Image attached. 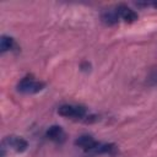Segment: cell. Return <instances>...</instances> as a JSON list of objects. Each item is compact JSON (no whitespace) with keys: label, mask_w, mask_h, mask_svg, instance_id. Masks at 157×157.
<instances>
[{"label":"cell","mask_w":157,"mask_h":157,"mask_svg":"<svg viewBox=\"0 0 157 157\" xmlns=\"http://www.w3.org/2000/svg\"><path fill=\"white\" fill-rule=\"evenodd\" d=\"M151 5H152L153 7H157V1H155V2H151Z\"/></svg>","instance_id":"7c38bea8"},{"label":"cell","mask_w":157,"mask_h":157,"mask_svg":"<svg viewBox=\"0 0 157 157\" xmlns=\"http://www.w3.org/2000/svg\"><path fill=\"white\" fill-rule=\"evenodd\" d=\"M117 12H118L119 17L123 18V20H124L125 22H128V23L135 22V21L137 20V13H136L134 10H131L130 7L125 6V5H119V6L117 7Z\"/></svg>","instance_id":"8992f818"},{"label":"cell","mask_w":157,"mask_h":157,"mask_svg":"<svg viewBox=\"0 0 157 157\" xmlns=\"http://www.w3.org/2000/svg\"><path fill=\"white\" fill-rule=\"evenodd\" d=\"M4 145H7L9 147L13 148L16 152H23L27 150L28 147V142L23 139V137H20V136H15V135H10V136H6L2 141Z\"/></svg>","instance_id":"3957f363"},{"label":"cell","mask_w":157,"mask_h":157,"mask_svg":"<svg viewBox=\"0 0 157 157\" xmlns=\"http://www.w3.org/2000/svg\"><path fill=\"white\" fill-rule=\"evenodd\" d=\"M13 49H18L15 39L12 37H9V36H1V39H0V52L5 53L7 50H13Z\"/></svg>","instance_id":"ba28073f"},{"label":"cell","mask_w":157,"mask_h":157,"mask_svg":"<svg viewBox=\"0 0 157 157\" xmlns=\"http://www.w3.org/2000/svg\"><path fill=\"white\" fill-rule=\"evenodd\" d=\"M45 135H47V137L49 140H52L54 142H59V144H61V142H64L66 140V134H65L64 129L60 125H53V126H50L47 130Z\"/></svg>","instance_id":"5b68a950"},{"label":"cell","mask_w":157,"mask_h":157,"mask_svg":"<svg viewBox=\"0 0 157 157\" xmlns=\"http://www.w3.org/2000/svg\"><path fill=\"white\" fill-rule=\"evenodd\" d=\"M147 83H148V85H156V83H157V69L153 70V71L150 74V76L147 77Z\"/></svg>","instance_id":"30bf717a"},{"label":"cell","mask_w":157,"mask_h":157,"mask_svg":"<svg viewBox=\"0 0 157 157\" xmlns=\"http://www.w3.org/2000/svg\"><path fill=\"white\" fill-rule=\"evenodd\" d=\"M58 114L65 118H77L82 119L86 117V108L82 105H71V104H64L59 107Z\"/></svg>","instance_id":"7a4b0ae2"},{"label":"cell","mask_w":157,"mask_h":157,"mask_svg":"<svg viewBox=\"0 0 157 157\" xmlns=\"http://www.w3.org/2000/svg\"><path fill=\"white\" fill-rule=\"evenodd\" d=\"M75 145L81 147L86 152H96L97 147L99 146V142H97L90 135H82V136H80L75 140Z\"/></svg>","instance_id":"277c9868"},{"label":"cell","mask_w":157,"mask_h":157,"mask_svg":"<svg viewBox=\"0 0 157 157\" xmlns=\"http://www.w3.org/2000/svg\"><path fill=\"white\" fill-rule=\"evenodd\" d=\"M45 87V83L43 81H37L34 80L33 75H27L25 76L18 83H17V91L21 93L26 94H33L40 92Z\"/></svg>","instance_id":"6da1fadb"},{"label":"cell","mask_w":157,"mask_h":157,"mask_svg":"<svg viewBox=\"0 0 157 157\" xmlns=\"http://www.w3.org/2000/svg\"><path fill=\"white\" fill-rule=\"evenodd\" d=\"M101 20L104 25H108V26H113L115 23H118L119 21V15L117 12V9H108V10H104L102 13H101Z\"/></svg>","instance_id":"52a82bcc"},{"label":"cell","mask_w":157,"mask_h":157,"mask_svg":"<svg viewBox=\"0 0 157 157\" xmlns=\"http://www.w3.org/2000/svg\"><path fill=\"white\" fill-rule=\"evenodd\" d=\"M91 69V64L88 61H82L81 63V70L82 71H90Z\"/></svg>","instance_id":"8fae6325"},{"label":"cell","mask_w":157,"mask_h":157,"mask_svg":"<svg viewBox=\"0 0 157 157\" xmlns=\"http://www.w3.org/2000/svg\"><path fill=\"white\" fill-rule=\"evenodd\" d=\"M117 152V146L114 144H99V146L96 150V153H109V155H114Z\"/></svg>","instance_id":"9c48e42d"}]
</instances>
